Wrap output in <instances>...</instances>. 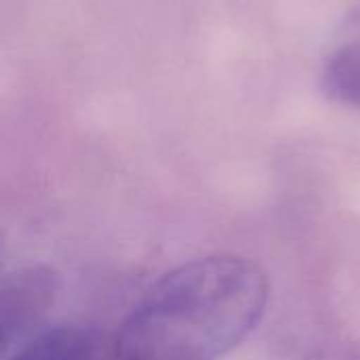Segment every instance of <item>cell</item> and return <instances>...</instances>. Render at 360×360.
I'll list each match as a JSON object with an SVG mask.
<instances>
[{"mask_svg": "<svg viewBox=\"0 0 360 360\" xmlns=\"http://www.w3.org/2000/svg\"><path fill=\"white\" fill-rule=\"evenodd\" d=\"M323 89L331 99L360 110V42L338 49L327 59Z\"/></svg>", "mask_w": 360, "mask_h": 360, "instance_id": "277c9868", "label": "cell"}, {"mask_svg": "<svg viewBox=\"0 0 360 360\" xmlns=\"http://www.w3.org/2000/svg\"><path fill=\"white\" fill-rule=\"evenodd\" d=\"M266 272L238 255H207L156 281L114 335L120 360H219L266 314Z\"/></svg>", "mask_w": 360, "mask_h": 360, "instance_id": "6da1fadb", "label": "cell"}, {"mask_svg": "<svg viewBox=\"0 0 360 360\" xmlns=\"http://www.w3.org/2000/svg\"><path fill=\"white\" fill-rule=\"evenodd\" d=\"M11 360H120L114 338L82 327H57L38 333Z\"/></svg>", "mask_w": 360, "mask_h": 360, "instance_id": "3957f363", "label": "cell"}, {"mask_svg": "<svg viewBox=\"0 0 360 360\" xmlns=\"http://www.w3.org/2000/svg\"><path fill=\"white\" fill-rule=\"evenodd\" d=\"M57 274L44 266H30L4 278L0 289V331L8 352L34 340V329L53 306Z\"/></svg>", "mask_w": 360, "mask_h": 360, "instance_id": "7a4b0ae2", "label": "cell"}]
</instances>
